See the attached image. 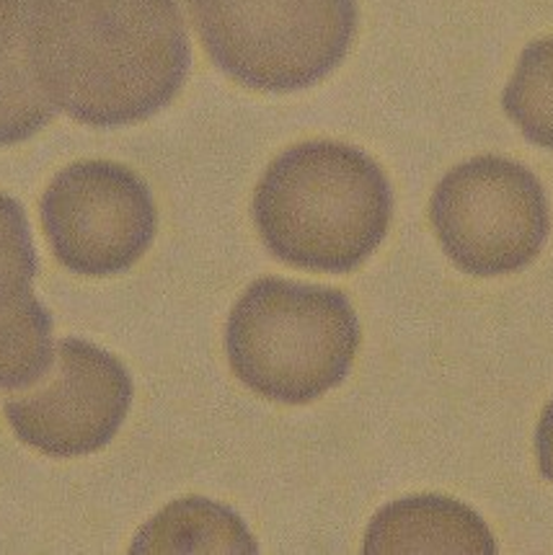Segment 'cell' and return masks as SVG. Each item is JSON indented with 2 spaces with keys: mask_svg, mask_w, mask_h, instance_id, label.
I'll return each instance as SVG.
<instances>
[{
  "mask_svg": "<svg viewBox=\"0 0 553 555\" xmlns=\"http://www.w3.org/2000/svg\"><path fill=\"white\" fill-rule=\"evenodd\" d=\"M31 60L67 117L125 127L171 104L192 50L179 0H34Z\"/></svg>",
  "mask_w": 553,
  "mask_h": 555,
  "instance_id": "cell-1",
  "label": "cell"
},
{
  "mask_svg": "<svg viewBox=\"0 0 553 555\" xmlns=\"http://www.w3.org/2000/svg\"><path fill=\"white\" fill-rule=\"evenodd\" d=\"M394 192L370 155L332 140L276 155L254 194V222L274 259L347 274L386 238Z\"/></svg>",
  "mask_w": 553,
  "mask_h": 555,
  "instance_id": "cell-2",
  "label": "cell"
},
{
  "mask_svg": "<svg viewBox=\"0 0 553 555\" xmlns=\"http://www.w3.org/2000/svg\"><path fill=\"white\" fill-rule=\"evenodd\" d=\"M360 321L347 295L261 276L239 297L226 328L233 375L269 401L303 405L352 370Z\"/></svg>",
  "mask_w": 553,
  "mask_h": 555,
  "instance_id": "cell-3",
  "label": "cell"
},
{
  "mask_svg": "<svg viewBox=\"0 0 553 555\" xmlns=\"http://www.w3.org/2000/svg\"><path fill=\"white\" fill-rule=\"evenodd\" d=\"M213 63L254 91L287 93L342 65L357 0H189Z\"/></svg>",
  "mask_w": 553,
  "mask_h": 555,
  "instance_id": "cell-4",
  "label": "cell"
},
{
  "mask_svg": "<svg viewBox=\"0 0 553 555\" xmlns=\"http://www.w3.org/2000/svg\"><path fill=\"white\" fill-rule=\"evenodd\" d=\"M429 220L450 261L476 276L520 272L551 230L541 181L502 155H478L448 171L432 194Z\"/></svg>",
  "mask_w": 553,
  "mask_h": 555,
  "instance_id": "cell-5",
  "label": "cell"
},
{
  "mask_svg": "<svg viewBox=\"0 0 553 555\" xmlns=\"http://www.w3.org/2000/svg\"><path fill=\"white\" fill-rule=\"evenodd\" d=\"M42 225L65 269L112 276L143 259L158 230V212L151 189L127 166L80 160L47 186Z\"/></svg>",
  "mask_w": 553,
  "mask_h": 555,
  "instance_id": "cell-6",
  "label": "cell"
},
{
  "mask_svg": "<svg viewBox=\"0 0 553 555\" xmlns=\"http://www.w3.org/2000/svg\"><path fill=\"white\" fill-rule=\"evenodd\" d=\"M132 405V377L117 357L63 338L55 367L13 392L5 416L24 444L50 457H83L114 439Z\"/></svg>",
  "mask_w": 553,
  "mask_h": 555,
  "instance_id": "cell-7",
  "label": "cell"
},
{
  "mask_svg": "<svg viewBox=\"0 0 553 555\" xmlns=\"http://www.w3.org/2000/svg\"><path fill=\"white\" fill-rule=\"evenodd\" d=\"M368 555H494V534L474 509L445 496H409L383 506L368 527Z\"/></svg>",
  "mask_w": 553,
  "mask_h": 555,
  "instance_id": "cell-8",
  "label": "cell"
},
{
  "mask_svg": "<svg viewBox=\"0 0 553 555\" xmlns=\"http://www.w3.org/2000/svg\"><path fill=\"white\" fill-rule=\"evenodd\" d=\"M34 0H0V147L37 134L55 117L31 60Z\"/></svg>",
  "mask_w": 553,
  "mask_h": 555,
  "instance_id": "cell-9",
  "label": "cell"
},
{
  "mask_svg": "<svg viewBox=\"0 0 553 555\" xmlns=\"http://www.w3.org/2000/svg\"><path fill=\"white\" fill-rule=\"evenodd\" d=\"M132 553L194 555V553H259L244 519L210 499L189 496L168 504L138 532Z\"/></svg>",
  "mask_w": 553,
  "mask_h": 555,
  "instance_id": "cell-10",
  "label": "cell"
},
{
  "mask_svg": "<svg viewBox=\"0 0 553 555\" xmlns=\"http://www.w3.org/2000/svg\"><path fill=\"white\" fill-rule=\"evenodd\" d=\"M55 362L52 315L29 295L0 308V388H26Z\"/></svg>",
  "mask_w": 553,
  "mask_h": 555,
  "instance_id": "cell-11",
  "label": "cell"
},
{
  "mask_svg": "<svg viewBox=\"0 0 553 555\" xmlns=\"http://www.w3.org/2000/svg\"><path fill=\"white\" fill-rule=\"evenodd\" d=\"M502 104L525 140L553 151V37L525 47Z\"/></svg>",
  "mask_w": 553,
  "mask_h": 555,
  "instance_id": "cell-12",
  "label": "cell"
},
{
  "mask_svg": "<svg viewBox=\"0 0 553 555\" xmlns=\"http://www.w3.org/2000/svg\"><path fill=\"white\" fill-rule=\"evenodd\" d=\"M37 269V250L24 207L9 194H0V308L34 295Z\"/></svg>",
  "mask_w": 553,
  "mask_h": 555,
  "instance_id": "cell-13",
  "label": "cell"
},
{
  "mask_svg": "<svg viewBox=\"0 0 553 555\" xmlns=\"http://www.w3.org/2000/svg\"><path fill=\"white\" fill-rule=\"evenodd\" d=\"M536 452L541 473L553 483V401L545 405L536 431Z\"/></svg>",
  "mask_w": 553,
  "mask_h": 555,
  "instance_id": "cell-14",
  "label": "cell"
}]
</instances>
